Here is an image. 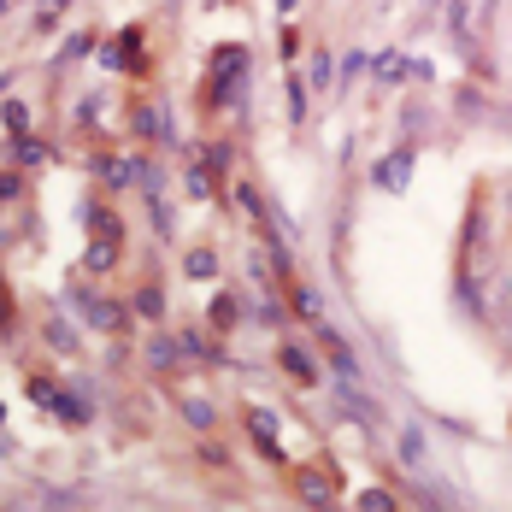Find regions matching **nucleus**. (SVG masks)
<instances>
[{"mask_svg":"<svg viewBox=\"0 0 512 512\" xmlns=\"http://www.w3.org/2000/svg\"><path fill=\"white\" fill-rule=\"evenodd\" d=\"M248 430H254L259 454H277V418L271 412H248Z\"/></svg>","mask_w":512,"mask_h":512,"instance_id":"f257e3e1","label":"nucleus"},{"mask_svg":"<svg viewBox=\"0 0 512 512\" xmlns=\"http://www.w3.org/2000/svg\"><path fill=\"white\" fill-rule=\"evenodd\" d=\"M112 259H118V242H112V236L89 242V271H112Z\"/></svg>","mask_w":512,"mask_h":512,"instance_id":"f03ea898","label":"nucleus"},{"mask_svg":"<svg viewBox=\"0 0 512 512\" xmlns=\"http://www.w3.org/2000/svg\"><path fill=\"white\" fill-rule=\"evenodd\" d=\"M301 495H307L312 507H330V483H324L318 471H301Z\"/></svg>","mask_w":512,"mask_h":512,"instance_id":"7ed1b4c3","label":"nucleus"},{"mask_svg":"<svg viewBox=\"0 0 512 512\" xmlns=\"http://www.w3.org/2000/svg\"><path fill=\"white\" fill-rule=\"evenodd\" d=\"M83 318H89V324H101V330H118V312H112V301H89V307H83Z\"/></svg>","mask_w":512,"mask_h":512,"instance_id":"20e7f679","label":"nucleus"},{"mask_svg":"<svg viewBox=\"0 0 512 512\" xmlns=\"http://www.w3.org/2000/svg\"><path fill=\"white\" fill-rule=\"evenodd\" d=\"M283 365H289V371H295L301 383H312V377H318V371H312V359L301 354V348H283Z\"/></svg>","mask_w":512,"mask_h":512,"instance_id":"39448f33","label":"nucleus"},{"mask_svg":"<svg viewBox=\"0 0 512 512\" xmlns=\"http://www.w3.org/2000/svg\"><path fill=\"white\" fill-rule=\"evenodd\" d=\"M183 412H189V424H195V430H212V407H206L201 395H189V401H183Z\"/></svg>","mask_w":512,"mask_h":512,"instance_id":"423d86ee","label":"nucleus"},{"mask_svg":"<svg viewBox=\"0 0 512 512\" xmlns=\"http://www.w3.org/2000/svg\"><path fill=\"white\" fill-rule=\"evenodd\" d=\"M324 348H330V359H336L342 371H354V354H348V342H342L336 330H324Z\"/></svg>","mask_w":512,"mask_h":512,"instance_id":"0eeeda50","label":"nucleus"},{"mask_svg":"<svg viewBox=\"0 0 512 512\" xmlns=\"http://www.w3.org/2000/svg\"><path fill=\"white\" fill-rule=\"evenodd\" d=\"M342 401L354 407V418H371V424L383 418V412H377V401H365V395H354V389H342Z\"/></svg>","mask_w":512,"mask_h":512,"instance_id":"6e6552de","label":"nucleus"},{"mask_svg":"<svg viewBox=\"0 0 512 512\" xmlns=\"http://www.w3.org/2000/svg\"><path fill=\"white\" fill-rule=\"evenodd\" d=\"M212 318H218V324H236V318H242V312H236V295H218V301H212Z\"/></svg>","mask_w":512,"mask_h":512,"instance_id":"1a4fd4ad","label":"nucleus"},{"mask_svg":"<svg viewBox=\"0 0 512 512\" xmlns=\"http://www.w3.org/2000/svg\"><path fill=\"white\" fill-rule=\"evenodd\" d=\"M359 512H389V495H383V489H365V495H359Z\"/></svg>","mask_w":512,"mask_h":512,"instance_id":"9d476101","label":"nucleus"},{"mask_svg":"<svg viewBox=\"0 0 512 512\" xmlns=\"http://www.w3.org/2000/svg\"><path fill=\"white\" fill-rule=\"evenodd\" d=\"M401 454H407L412 465L424 460V436H418V430H407V436H401Z\"/></svg>","mask_w":512,"mask_h":512,"instance_id":"9b49d317","label":"nucleus"},{"mask_svg":"<svg viewBox=\"0 0 512 512\" xmlns=\"http://www.w3.org/2000/svg\"><path fill=\"white\" fill-rule=\"evenodd\" d=\"M295 307L307 312V318H324V307H318V295H312V289H295Z\"/></svg>","mask_w":512,"mask_h":512,"instance_id":"f8f14e48","label":"nucleus"},{"mask_svg":"<svg viewBox=\"0 0 512 512\" xmlns=\"http://www.w3.org/2000/svg\"><path fill=\"white\" fill-rule=\"evenodd\" d=\"M318 512H342V507H318Z\"/></svg>","mask_w":512,"mask_h":512,"instance_id":"ddd939ff","label":"nucleus"}]
</instances>
